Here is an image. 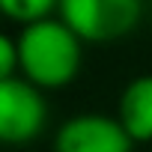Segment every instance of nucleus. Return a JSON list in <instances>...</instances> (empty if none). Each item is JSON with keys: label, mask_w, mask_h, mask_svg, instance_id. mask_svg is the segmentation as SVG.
I'll use <instances>...</instances> for the list:
<instances>
[{"label": "nucleus", "mask_w": 152, "mask_h": 152, "mask_svg": "<svg viewBox=\"0 0 152 152\" xmlns=\"http://www.w3.org/2000/svg\"><path fill=\"white\" fill-rule=\"evenodd\" d=\"M18 42V69L39 90H57L75 81L84 60V42L60 18L27 24Z\"/></svg>", "instance_id": "obj_1"}, {"label": "nucleus", "mask_w": 152, "mask_h": 152, "mask_svg": "<svg viewBox=\"0 0 152 152\" xmlns=\"http://www.w3.org/2000/svg\"><path fill=\"white\" fill-rule=\"evenodd\" d=\"M60 21L81 42L104 45L128 36L140 15L143 0H60Z\"/></svg>", "instance_id": "obj_2"}, {"label": "nucleus", "mask_w": 152, "mask_h": 152, "mask_svg": "<svg viewBox=\"0 0 152 152\" xmlns=\"http://www.w3.org/2000/svg\"><path fill=\"white\" fill-rule=\"evenodd\" d=\"M48 122V102L27 78L0 81V143L21 146L42 134Z\"/></svg>", "instance_id": "obj_3"}, {"label": "nucleus", "mask_w": 152, "mask_h": 152, "mask_svg": "<svg viewBox=\"0 0 152 152\" xmlns=\"http://www.w3.org/2000/svg\"><path fill=\"white\" fill-rule=\"evenodd\" d=\"M134 140L107 113H78L57 128L54 152H131Z\"/></svg>", "instance_id": "obj_4"}, {"label": "nucleus", "mask_w": 152, "mask_h": 152, "mask_svg": "<svg viewBox=\"0 0 152 152\" xmlns=\"http://www.w3.org/2000/svg\"><path fill=\"white\" fill-rule=\"evenodd\" d=\"M119 125L128 131L134 143L152 140V75L128 81L119 96Z\"/></svg>", "instance_id": "obj_5"}, {"label": "nucleus", "mask_w": 152, "mask_h": 152, "mask_svg": "<svg viewBox=\"0 0 152 152\" xmlns=\"http://www.w3.org/2000/svg\"><path fill=\"white\" fill-rule=\"evenodd\" d=\"M57 6H60V0H0V15L27 27V24L45 21Z\"/></svg>", "instance_id": "obj_6"}, {"label": "nucleus", "mask_w": 152, "mask_h": 152, "mask_svg": "<svg viewBox=\"0 0 152 152\" xmlns=\"http://www.w3.org/2000/svg\"><path fill=\"white\" fill-rule=\"evenodd\" d=\"M15 69H18V42L0 33V81L15 78Z\"/></svg>", "instance_id": "obj_7"}]
</instances>
